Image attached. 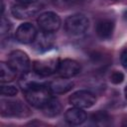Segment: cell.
I'll use <instances>...</instances> for the list:
<instances>
[{
    "label": "cell",
    "instance_id": "6da1fadb",
    "mask_svg": "<svg viewBox=\"0 0 127 127\" xmlns=\"http://www.w3.org/2000/svg\"><path fill=\"white\" fill-rule=\"evenodd\" d=\"M89 27L88 19L82 14H73L68 16L64 21V30L71 37L83 35Z\"/></svg>",
    "mask_w": 127,
    "mask_h": 127
},
{
    "label": "cell",
    "instance_id": "7a4b0ae2",
    "mask_svg": "<svg viewBox=\"0 0 127 127\" xmlns=\"http://www.w3.org/2000/svg\"><path fill=\"white\" fill-rule=\"evenodd\" d=\"M25 97L32 106L42 107L52 97V91L46 84L39 85L25 91Z\"/></svg>",
    "mask_w": 127,
    "mask_h": 127
},
{
    "label": "cell",
    "instance_id": "3957f363",
    "mask_svg": "<svg viewBox=\"0 0 127 127\" xmlns=\"http://www.w3.org/2000/svg\"><path fill=\"white\" fill-rule=\"evenodd\" d=\"M1 114L4 116L25 117L30 114L29 108L20 100H1Z\"/></svg>",
    "mask_w": 127,
    "mask_h": 127
},
{
    "label": "cell",
    "instance_id": "277c9868",
    "mask_svg": "<svg viewBox=\"0 0 127 127\" xmlns=\"http://www.w3.org/2000/svg\"><path fill=\"white\" fill-rule=\"evenodd\" d=\"M37 22L42 32L54 33L61 27V18L54 12H45L41 14Z\"/></svg>",
    "mask_w": 127,
    "mask_h": 127
},
{
    "label": "cell",
    "instance_id": "5b68a950",
    "mask_svg": "<svg viewBox=\"0 0 127 127\" xmlns=\"http://www.w3.org/2000/svg\"><path fill=\"white\" fill-rule=\"evenodd\" d=\"M41 10V5L38 2L32 3H17L11 8L12 15L17 19H28L36 15Z\"/></svg>",
    "mask_w": 127,
    "mask_h": 127
},
{
    "label": "cell",
    "instance_id": "8992f818",
    "mask_svg": "<svg viewBox=\"0 0 127 127\" xmlns=\"http://www.w3.org/2000/svg\"><path fill=\"white\" fill-rule=\"evenodd\" d=\"M9 64L17 72H27L30 68V59L26 53L15 50L9 55Z\"/></svg>",
    "mask_w": 127,
    "mask_h": 127
},
{
    "label": "cell",
    "instance_id": "52a82bcc",
    "mask_svg": "<svg viewBox=\"0 0 127 127\" xmlns=\"http://www.w3.org/2000/svg\"><path fill=\"white\" fill-rule=\"evenodd\" d=\"M68 101L75 107L89 108L95 103L96 97L88 90H78L69 96Z\"/></svg>",
    "mask_w": 127,
    "mask_h": 127
},
{
    "label": "cell",
    "instance_id": "ba28073f",
    "mask_svg": "<svg viewBox=\"0 0 127 127\" xmlns=\"http://www.w3.org/2000/svg\"><path fill=\"white\" fill-rule=\"evenodd\" d=\"M44 84H46V76L38 73L35 70L24 72L19 79V85L24 91Z\"/></svg>",
    "mask_w": 127,
    "mask_h": 127
},
{
    "label": "cell",
    "instance_id": "9c48e42d",
    "mask_svg": "<svg viewBox=\"0 0 127 127\" xmlns=\"http://www.w3.org/2000/svg\"><path fill=\"white\" fill-rule=\"evenodd\" d=\"M59 64H60V61L59 59H56V58L40 60V61L34 62L33 69L44 76H48L58 71Z\"/></svg>",
    "mask_w": 127,
    "mask_h": 127
},
{
    "label": "cell",
    "instance_id": "30bf717a",
    "mask_svg": "<svg viewBox=\"0 0 127 127\" xmlns=\"http://www.w3.org/2000/svg\"><path fill=\"white\" fill-rule=\"evenodd\" d=\"M37 30L31 23H23L21 24L15 33V37L19 43L29 44L33 43L37 38Z\"/></svg>",
    "mask_w": 127,
    "mask_h": 127
},
{
    "label": "cell",
    "instance_id": "8fae6325",
    "mask_svg": "<svg viewBox=\"0 0 127 127\" xmlns=\"http://www.w3.org/2000/svg\"><path fill=\"white\" fill-rule=\"evenodd\" d=\"M80 69H81V66L78 62L70 59H65L60 62L58 72L61 76L69 78L78 74L80 72Z\"/></svg>",
    "mask_w": 127,
    "mask_h": 127
},
{
    "label": "cell",
    "instance_id": "7c38bea8",
    "mask_svg": "<svg viewBox=\"0 0 127 127\" xmlns=\"http://www.w3.org/2000/svg\"><path fill=\"white\" fill-rule=\"evenodd\" d=\"M54 41H55V37L53 36V33L42 32L40 35H37V38L33 42L34 48L38 52L48 51L54 45Z\"/></svg>",
    "mask_w": 127,
    "mask_h": 127
},
{
    "label": "cell",
    "instance_id": "4fadbf2b",
    "mask_svg": "<svg viewBox=\"0 0 127 127\" xmlns=\"http://www.w3.org/2000/svg\"><path fill=\"white\" fill-rule=\"evenodd\" d=\"M72 87H73V82L67 77H63V76L60 78L54 79L49 84V88L51 89V91L56 94L66 93Z\"/></svg>",
    "mask_w": 127,
    "mask_h": 127
},
{
    "label": "cell",
    "instance_id": "5bb4252c",
    "mask_svg": "<svg viewBox=\"0 0 127 127\" xmlns=\"http://www.w3.org/2000/svg\"><path fill=\"white\" fill-rule=\"evenodd\" d=\"M95 30L97 36L100 39L102 40L109 39L111 38L114 31V22L110 19H102L97 22Z\"/></svg>",
    "mask_w": 127,
    "mask_h": 127
},
{
    "label": "cell",
    "instance_id": "9a60e30c",
    "mask_svg": "<svg viewBox=\"0 0 127 127\" xmlns=\"http://www.w3.org/2000/svg\"><path fill=\"white\" fill-rule=\"evenodd\" d=\"M64 118L70 125H80L86 120V113L82 110V108L74 106L65 112Z\"/></svg>",
    "mask_w": 127,
    "mask_h": 127
},
{
    "label": "cell",
    "instance_id": "2e32d148",
    "mask_svg": "<svg viewBox=\"0 0 127 127\" xmlns=\"http://www.w3.org/2000/svg\"><path fill=\"white\" fill-rule=\"evenodd\" d=\"M43 113L47 117H56L62 111V104L59 99L55 97H51L42 107Z\"/></svg>",
    "mask_w": 127,
    "mask_h": 127
},
{
    "label": "cell",
    "instance_id": "e0dca14e",
    "mask_svg": "<svg viewBox=\"0 0 127 127\" xmlns=\"http://www.w3.org/2000/svg\"><path fill=\"white\" fill-rule=\"evenodd\" d=\"M16 70L10 65V64H6L4 62H2L0 64V79L1 82H10L12 80L15 79L16 77Z\"/></svg>",
    "mask_w": 127,
    "mask_h": 127
},
{
    "label": "cell",
    "instance_id": "ac0fdd59",
    "mask_svg": "<svg viewBox=\"0 0 127 127\" xmlns=\"http://www.w3.org/2000/svg\"><path fill=\"white\" fill-rule=\"evenodd\" d=\"M91 119L94 123L96 124H105L109 119V115L106 113V112H103V111H98L96 113H93L91 115Z\"/></svg>",
    "mask_w": 127,
    "mask_h": 127
},
{
    "label": "cell",
    "instance_id": "d6986e66",
    "mask_svg": "<svg viewBox=\"0 0 127 127\" xmlns=\"http://www.w3.org/2000/svg\"><path fill=\"white\" fill-rule=\"evenodd\" d=\"M18 92V89L14 85H2L1 86V94L5 96H14Z\"/></svg>",
    "mask_w": 127,
    "mask_h": 127
},
{
    "label": "cell",
    "instance_id": "ffe728a7",
    "mask_svg": "<svg viewBox=\"0 0 127 127\" xmlns=\"http://www.w3.org/2000/svg\"><path fill=\"white\" fill-rule=\"evenodd\" d=\"M11 23L8 19H6L3 15L1 18V25H0V31H1V35H4L6 33H9V31L11 30Z\"/></svg>",
    "mask_w": 127,
    "mask_h": 127
},
{
    "label": "cell",
    "instance_id": "44dd1931",
    "mask_svg": "<svg viewBox=\"0 0 127 127\" xmlns=\"http://www.w3.org/2000/svg\"><path fill=\"white\" fill-rule=\"evenodd\" d=\"M124 79V74L120 71H114L112 72V74L110 75V80L112 83L114 84H119L123 81Z\"/></svg>",
    "mask_w": 127,
    "mask_h": 127
},
{
    "label": "cell",
    "instance_id": "7402d4cb",
    "mask_svg": "<svg viewBox=\"0 0 127 127\" xmlns=\"http://www.w3.org/2000/svg\"><path fill=\"white\" fill-rule=\"evenodd\" d=\"M120 61H121V64H122L123 67L127 69V48L122 52L121 57H120Z\"/></svg>",
    "mask_w": 127,
    "mask_h": 127
},
{
    "label": "cell",
    "instance_id": "603a6c76",
    "mask_svg": "<svg viewBox=\"0 0 127 127\" xmlns=\"http://www.w3.org/2000/svg\"><path fill=\"white\" fill-rule=\"evenodd\" d=\"M18 3H32V2H37V0H17Z\"/></svg>",
    "mask_w": 127,
    "mask_h": 127
},
{
    "label": "cell",
    "instance_id": "cb8c5ba5",
    "mask_svg": "<svg viewBox=\"0 0 127 127\" xmlns=\"http://www.w3.org/2000/svg\"><path fill=\"white\" fill-rule=\"evenodd\" d=\"M123 16H124V19H125V20H127V10L124 12V15H123Z\"/></svg>",
    "mask_w": 127,
    "mask_h": 127
},
{
    "label": "cell",
    "instance_id": "d4e9b609",
    "mask_svg": "<svg viewBox=\"0 0 127 127\" xmlns=\"http://www.w3.org/2000/svg\"><path fill=\"white\" fill-rule=\"evenodd\" d=\"M124 94H125V97L127 98V86H126L125 89H124Z\"/></svg>",
    "mask_w": 127,
    "mask_h": 127
},
{
    "label": "cell",
    "instance_id": "484cf974",
    "mask_svg": "<svg viewBox=\"0 0 127 127\" xmlns=\"http://www.w3.org/2000/svg\"><path fill=\"white\" fill-rule=\"evenodd\" d=\"M78 1H82V0H78Z\"/></svg>",
    "mask_w": 127,
    "mask_h": 127
}]
</instances>
